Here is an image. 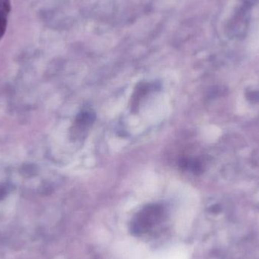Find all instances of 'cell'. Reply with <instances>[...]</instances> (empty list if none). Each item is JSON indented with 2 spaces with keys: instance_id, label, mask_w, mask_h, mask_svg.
I'll return each instance as SVG.
<instances>
[{
  "instance_id": "6da1fadb",
  "label": "cell",
  "mask_w": 259,
  "mask_h": 259,
  "mask_svg": "<svg viewBox=\"0 0 259 259\" xmlns=\"http://www.w3.org/2000/svg\"><path fill=\"white\" fill-rule=\"evenodd\" d=\"M161 212V208L158 205L146 207L136 218L135 222L133 225V231L136 234L148 231L159 219Z\"/></svg>"
},
{
  "instance_id": "7a4b0ae2",
  "label": "cell",
  "mask_w": 259,
  "mask_h": 259,
  "mask_svg": "<svg viewBox=\"0 0 259 259\" xmlns=\"http://www.w3.org/2000/svg\"><path fill=\"white\" fill-rule=\"evenodd\" d=\"M94 115L90 112H83L80 114L76 119V124L79 128H84L91 125L94 122Z\"/></svg>"
},
{
  "instance_id": "3957f363",
  "label": "cell",
  "mask_w": 259,
  "mask_h": 259,
  "mask_svg": "<svg viewBox=\"0 0 259 259\" xmlns=\"http://www.w3.org/2000/svg\"><path fill=\"white\" fill-rule=\"evenodd\" d=\"M10 12L0 9V40L4 36L7 27V19Z\"/></svg>"
}]
</instances>
